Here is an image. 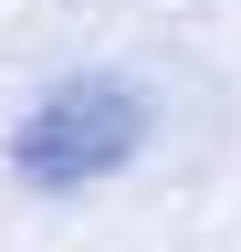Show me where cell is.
<instances>
[{"instance_id": "cell-1", "label": "cell", "mask_w": 241, "mask_h": 252, "mask_svg": "<svg viewBox=\"0 0 241 252\" xmlns=\"http://www.w3.org/2000/svg\"><path fill=\"white\" fill-rule=\"evenodd\" d=\"M136 137H147V94L126 74H63L32 116H21V147L11 158H21L32 189H95L105 168L136 158Z\"/></svg>"}]
</instances>
